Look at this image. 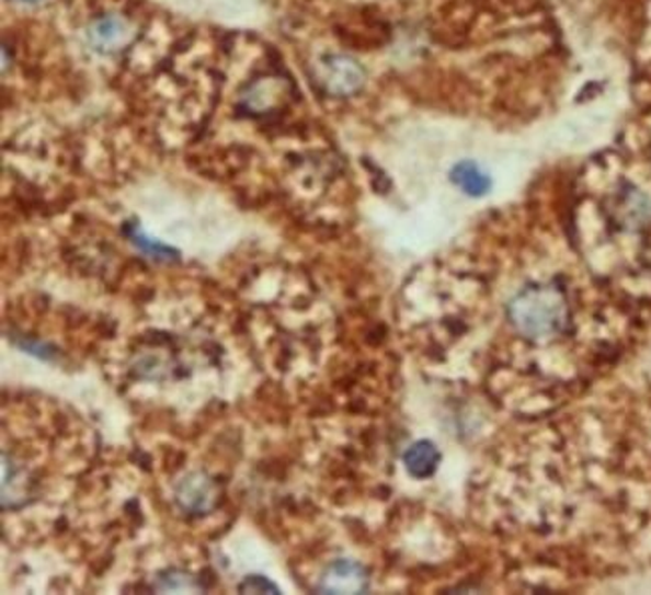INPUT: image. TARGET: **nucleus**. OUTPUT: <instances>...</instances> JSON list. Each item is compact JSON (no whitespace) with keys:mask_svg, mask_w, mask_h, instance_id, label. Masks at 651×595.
I'll list each match as a JSON object with an SVG mask.
<instances>
[{"mask_svg":"<svg viewBox=\"0 0 651 595\" xmlns=\"http://www.w3.org/2000/svg\"><path fill=\"white\" fill-rule=\"evenodd\" d=\"M287 96V82L279 77H261L241 93V108L251 115H265L283 105Z\"/></svg>","mask_w":651,"mask_h":595,"instance_id":"nucleus-5","label":"nucleus"},{"mask_svg":"<svg viewBox=\"0 0 651 595\" xmlns=\"http://www.w3.org/2000/svg\"><path fill=\"white\" fill-rule=\"evenodd\" d=\"M125 233H127L128 239H130V243L140 249L142 253H147L149 258L157 259V261H175L179 259V251L173 249V247L163 245L161 241H155L151 237H147V234L140 231L139 225H128L127 229H125Z\"/></svg>","mask_w":651,"mask_h":595,"instance_id":"nucleus-10","label":"nucleus"},{"mask_svg":"<svg viewBox=\"0 0 651 595\" xmlns=\"http://www.w3.org/2000/svg\"><path fill=\"white\" fill-rule=\"evenodd\" d=\"M4 464V476H2V510H16L26 503L28 495V483H26V471L9 461V456L2 454Z\"/></svg>","mask_w":651,"mask_h":595,"instance_id":"nucleus-8","label":"nucleus"},{"mask_svg":"<svg viewBox=\"0 0 651 595\" xmlns=\"http://www.w3.org/2000/svg\"><path fill=\"white\" fill-rule=\"evenodd\" d=\"M317 82L323 91L333 96H350L355 94L365 82V70L361 69L357 60L345 55H331L319 62L317 67Z\"/></svg>","mask_w":651,"mask_h":595,"instance_id":"nucleus-2","label":"nucleus"},{"mask_svg":"<svg viewBox=\"0 0 651 595\" xmlns=\"http://www.w3.org/2000/svg\"><path fill=\"white\" fill-rule=\"evenodd\" d=\"M452 181L464 193L471 195V197H481L491 187L489 176L476 163H471V161L455 164L454 171H452Z\"/></svg>","mask_w":651,"mask_h":595,"instance_id":"nucleus-9","label":"nucleus"},{"mask_svg":"<svg viewBox=\"0 0 651 595\" xmlns=\"http://www.w3.org/2000/svg\"><path fill=\"white\" fill-rule=\"evenodd\" d=\"M157 590L159 592H198L201 585L189 573L179 572V570H167V572L159 573Z\"/></svg>","mask_w":651,"mask_h":595,"instance_id":"nucleus-11","label":"nucleus"},{"mask_svg":"<svg viewBox=\"0 0 651 595\" xmlns=\"http://www.w3.org/2000/svg\"><path fill=\"white\" fill-rule=\"evenodd\" d=\"M239 594H279V587L263 575H247L239 584Z\"/></svg>","mask_w":651,"mask_h":595,"instance_id":"nucleus-12","label":"nucleus"},{"mask_svg":"<svg viewBox=\"0 0 651 595\" xmlns=\"http://www.w3.org/2000/svg\"><path fill=\"white\" fill-rule=\"evenodd\" d=\"M510 319L519 335L547 341L558 337L568 328L570 305L558 287L535 285L513 297Z\"/></svg>","mask_w":651,"mask_h":595,"instance_id":"nucleus-1","label":"nucleus"},{"mask_svg":"<svg viewBox=\"0 0 651 595\" xmlns=\"http://www.w3.org/2000/svg\"><path fill=\"white\" fill-rule=\"evenodd\" d=\"M367 587V570L357 561L351 560L333 561L319 582V592L323 594H363Z\"/></svg>","mask_w":651,"mask_h":595,"instance_id":"nucleus-4","label":"nucleus"},{"mask_svg":"<svg viewBox=\"0 0 651 595\" xmlns=\"http://www.w3.org/2000/svg\"><path fill=\"white\" fill-rule=\"evenodd\" d=\"M16 2H36V0H16Z\"/></svg>","mask_w":651,"mask_h":595,"instance_id":"nucleus-13","label":"nucleus"},{"mask_svg":"<svg viewBox=\"0 0 651 595\" xmlns=\"http://www.w3.org/2000/svg\"><path fill=\"white\" fill-rule=\"evenodd\" d=\"M89 41L101 53H115L130 41V26L117 14L99 16L89 26Z\"/></svg>","mask_w":651,"mask_h":595,"instance_id":"nucleus-6","label":"nucleus"},{"mask_svg":"<svg viewBox=\"0 0 651 595\" xmlns=\"http://www.w3.org/2000/svg\"><path fill=\"white\" fill-rule=\"evenodd\" d=\"M175 502L185 514L207 515L219 503V488L205 471H191L176 483Z\"/></svg>","mask_w":651,"mask_h":595,"instance_id":"nucleus-3","label":"nucleus"},{"mask_svg":"<svg viewBox=\"0 0 651 595\" xmlns=\"http://www.w3.org/2000/svg\"><path fill=\"white\" fill-rule=\"evenodd\" d=\"M442 461V454L437 445L431 444L427 439H421L409 447L403 456V464L409 471V476L415 479H427L437 471Z\"/></svg>","mask_w":651,"mask_h":595,"instance_id":"nucleus-7","label":"nucleus"}]
</instances>
